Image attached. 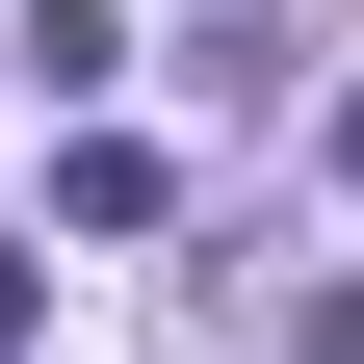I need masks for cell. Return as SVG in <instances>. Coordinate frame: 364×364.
<instances>
[{"label": "cell", "mask_w": 364, "mask_h": 364, "mask_svg": "<svg viewBox=\"0 0 364 364\" xmlns=\"http://www.w3.org/2000/svg\"><path fill=\"white\" fill-rule=\"evenodd\" d=\"M26 312H53V287H26V260H0V364H26Z\"/></svg>", "instance_id": "obj_1"}]
</instances>
